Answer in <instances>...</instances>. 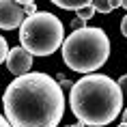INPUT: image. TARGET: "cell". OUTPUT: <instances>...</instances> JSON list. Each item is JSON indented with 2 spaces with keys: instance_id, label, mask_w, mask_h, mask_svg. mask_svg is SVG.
I'll use <instances>...</instances> for the list:
<instances>
[{
  "instance_id": "cell-9",
  "label": "cell",
  "mask_w": 127,
  "mask_h": 127,
  "mask_svg": "<svg viewBox=\"0 0 127 127\" xmlns=\"http://www.w3.org/2000/svg\"><path fill=\"white\" fill-rule=\"evenodd\" d=\"M95 13H97V11H95V7H93V0H91V2H88V4H86L84 9H80V11H78V20H82V22H88V20H91V17H93Z\"/></svg>"
},
{
  "instance_id": "cell-12",
  "label": "cell",
  "mask_w": 127,
  "mask_h": 127,
  "mask_svg": "<svg viewBox=\"0 0 127 127\" xmlns=\"http://www.w3.org/2000/svg\"><path fill=\"white\" fill-rule=\"evenodd\" d=\"M71 28H73V32L75 30H82V28H86V22H82V20H71Z\"/></svg>"
},
{
  "instance_id": "cell-7",
  "label": "cell",
  "mask_w": 127,
  "mask_h": 127,
  "mask_svg": "<svg viewBox=\"0 0 127 127\" xmlns=\"http://www.w3.org/2000/svg\"><path fill=\"white\" fill-rule=\"evenodd\" d=\"M91 2V0H54L52 4H56L58 9H65V11H80Z\"/></svg>"
},
{
  "instance_id": "cell-8",
  "label": "cell",
  "mask_w": 127,
  "mask_h": 127,
  "mask_svg": "<svg viewBox=\"0 0 127 127\" xmlns=\"http://www.w3.org/2000/svg\"><path fill=\"white\" fill-rule=\"evenodd\" d=\"M93 7H95V11H97V13L108 15V13H112L119 4H116V2H110V0H93Z\"/></svg>"
},
{
  "instance_id": "cell-11",
  "label": "cell",
  "mask_w": 127,
  "mask_h": 127,
  "mask_svg": "<svg viewBox=\"0 0 127 127\" xmlns=\"http://www.w3.org/2000/svg\"><path fill=\"white\" fill-rule=\"evenodd\" d=\"M9 43H7V39L4 37H0V65L2 63H7V56H9Z\"/></svg>"
},
{
  "instance_id": "cell-2",
  "label": "cell",
  "mask_w": 127,
  "mask_h": 127,
  "mask_svg": "<svg viewBox=\"0 0 127 127\" xmlns=\"http://www.w3.org/2000/svg\"><path fill=\"white\" fill-rule=\"evenodd\" d=\"M69 106L82 125H110L123 112V91L116 80L103 73H91L73 84L69 93Z\"/></svg>"
},
{
  "instance_id": "cell-13",
  "label": "cell",
  "mask_w": 127,
  "mask_h": 127,
  "mask_svg": "<svg viewBox=\"0 0 127 127\" xmlns=\"http://www.w3.org/2000/svg\"><path fill=\"white\" fill-rule=\"evenodd\" d=\"M119 86H121V91H123V93L127 91V75H123V78L119 80Z\"/></svg>"
},
{
  "instance_id": "cell-17",
  "label": "cell",
  "mask_w": 127,
  "mask_h": 127,
  "mask_svg": "<svg viewBox=\"0 0 127 127\" xmlns=\"http://www.w3.org/2000/svg\"><path fill=\"white\" fill-rule=\"evenodd\" d=\"M123 123H125V125H127V108H125V110H123Z\"/></svg>"
},
{
  "instance_id": "cell-16",
  "label": "cell",
  "mask_w": 127,
  "mask_h": 127,
  "mask_svg": "<svg viewBox=\"0 0 127 127\" xmlns=\"http://www.w3.org/2000/svg\"><path fill=\"white\" fill-rule=\"evenodd\" d=\"M116 4H119V7H123V9H127V0H116Z\"/></svg>"
},
{
  "instance_id": "cell-5",
  "label": "cell",
  "mask_w": 127,
  "mask_h": 127,
  "mask_svg": "<svg viewBox=\"0 0 127 127\" xmlns=\"http://www.w3.org/2000/svg\"><path fill=\"white\" fill-rule=\"evenodd\" d=\"M24 22H26V13H24V9H22L20 2L0 0V28H2V30L22 28Z\"/></svg>"
},
{
  "instance_id": "cell-15",
  "label": "cell",
  "mask_w": 127,
  "mask_h": 127,
  "mask_svg": "<svg viewBox=\"0 0 127 127\" xmlns=\"http://www.w3.org/2000/svg\"><path fill=\"white\" fill-rule=\"evenodd\" d=\"M0 127H11V123H9V121L4 119L2 114H0Z\"/></svg>"
},
{
  "instance_id": "cell-19",
  "label": "cell",
  "mask_w": 127,
  "mask_h": 127,
  "mask_svg": "<svg viewBox=\"0 0 127 127\" xmlns=\"http://www.w3.org/2000/svg\"><path fill=\"white\" fill-rule=\"evenodd\" d=\"M119 127H127V125H125V123H121V125H119Z\"/></svg>"
},
{
  "instance_id": "cell-4",
  "label": "cell",
  "mask_w": 127,
  "mask_h": 127,
  "mask_svg": "<svg viewBox=\"0 0 127 127\" xmlns=\"http://www.w3.org/2000/svg\"><path fill=\"white\" fill-rule=\"evenodd\" d=\"M20 41L32 56H50L65 43V26L54 13L39 11L22 24Z\"/></svg>"
},
{
  "instance_id": "cell-3",
  "label": "cell",
  "mask_w": 127,
  "mask_h": 127,
  "mask_svg": "<svg viewBox=\"0 0 127 127\" xmlns=\"http://www.w3.org/2000/svg\"><path fill=\"white\" fill-rule=\"evenodd\" d=\"M110 56V39L101 28L86 26L75 30L63 43V60L69 69L91 75L101 69Z\"/></svg>"
},
{
  "instance_id": "cell-18",
  "label": "cell",
  "mask_w": 127,
  "mask_h": 127,
  "mask_svg": "<svg viewBox=\"0 0 127 127\" xmlns=\"http://www.w3.org/2000/svg\"><path fill=\"white\" fill-rule=\"evenodd\" d=\"M67 127H86V125H82V123H78V125H67Z\"/></svg>"
},
{
  "instance_id": "cell-14",
  "label": "cell",
  "mask_w": 127,
  "mask_h": 127,
  "mask_svg": "<svg viewBox=\"0 0 127 127\" xmlns=\"http://www.w3.org/2000/svg\"><path fill=\"white\" fill-rule=\"evenodd\" d=\"M121 32H123V34L127 37V15L123 17V20H121Z\"/></svg>"
},
{
  "instance_id": "cell-1",
  "label": "cell",
  "mask_w": 127,
  "mask_h": 127,
  "mask_svg": "<svg viewBox=\"0 0 127 127\" xmlns=\"http://www.w3.org/2000/svg\"><path fill=\"white\" fill-rule=\"evenodd\" d=\"M11 127H56L65 114V91L43 71L15 78L2 95Z\"/></svg>"
},
{
  "instance_id": "cell-10",
  "label": "cell",
  "mask_w": 127,
  "mask_h": 127,
  "mask_svg": "<svg viewBox=\"0 0 127 127\" xmlns=\"http://www.w3.org/2000/svg\"><path fill=\"white\" fill-rule=\"evenodd\" d=\"M20 4H22V9H24V13H26V17L39 13V11H37V4H34V0H24V2H20Z\"/></svg>"
},
{
  "instance_id": "cell-6",
  "label": "cell",
  "mask_w": 127,
  "mask_h": 127,
  "mask_svg": "<svg viewBox=\"0 0 127 127\" xmlns=\"http://www.w3.org/2000/svg\"><path fill=\"white\" fill-rule=\"evenodd\" d=\"M32 58L34 56L28 52V50H24L22 45L11 47V52H9V56H7V69L11 73H17V78H20V75H26V73H30V69H32Z\"/></svg>"
}]
</instances>
